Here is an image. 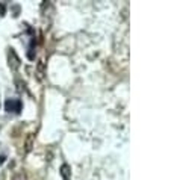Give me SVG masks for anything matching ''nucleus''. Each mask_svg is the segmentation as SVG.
Segmentation results:
<instances>
[{
    "instance_id": "obj_1",
    "label": "nucleus",
    "mask_w": 171,
    "mask_h": 180,
    "mask_svg": "<svg viewBox=\"0 0 171 180\" xmlns=\"http://www.w3.org/2000/svg\"><path fill=\"white\" fill-rule=\"evenodd\" d=\"M5 107H6V111L11 112V111H14V112H20V107H21V103L18 100H8L6 103H5Z\"/></svg>"
},
{
    "instance_id": "obj_2",
    "label": "nucleus",
    "mask_w": 171,
    "mask_h": 180,
    "mask_svg": "<svg viewBox=\"0 0 171 180\" xmlns=\"http://www.w3.org/2000/svg\"><path fill=\"white\" fill-rule=\"evenodd\" d=\"M18 65H20V61H18V58H17V55H15V52L11 49L9 50V67L11 68H18Z\"/></svg>"
},
{
    "instance_id": "obj_3",
    "label": "nucleus",
    "mask_w": 171,
    "mask_h": 180,
    "mask_svg": "<svg viewBox=\"0 0 171 180\" xmlns=\"http://www.w3.org/2000/svg\"><path fill=\"white\" fill-rule=\"evenodd\" d=\"M70 166L68 165H62V168H61V176H62V179L64 180H70Z\"/></svg>"
},
{
    "instance_id": "obj_4",
    "label": "nucleus",
    "mask_w": 171,
    "mask_h": 180,
    "mask_svg": "<svg viewBox=\"0 0 171 180\" xmlns=\"http://www.w3.org/2000/svg\"><path fill=\"white\" fill-rule=\"evenodd\" d=\"M32 139H33V136L29 135L27 136V141H26V151H29V150L32 148Z\"/></svg>"
},
{
    "instance_id": "obj_5",
    "label": "nucleus",
    "mask_w": 171,
    "mask_h": 180,
    "mask_svg": "<svg viewBox=\"0 0 171 180\" xmlns=\"http://www.w3.org/2000/svg\"><path fill=\"white\" fill-rule=\"evenodd\" d=\"M3 159H5V158H3V156H0V165H2V164H3Z\"/></svg>"
}]
</instances>
